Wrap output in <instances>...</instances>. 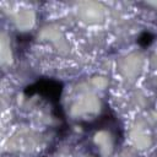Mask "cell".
<instances>
[{
  "mask_svg": "<svg viewBox=\"0 0 157 157\" xmlns=\"http://www.w3.org/2000/svg\"><path fill=\"white\" fill-rule=\"evenodd\" d=\"M61 91H63L61 82L53 78H40L36 81L33 85L25 88V93L27 96L40 94L49 103L53 104L54 109H58V102L60 99Z\"/></svg>",
  "mask_w": 157,
  "mask_h": 157,
  "instance_id": "obj_1",
  "label": "cell"
},
{
  "mask_svg": "<svg viewBox=\"0 0 157 157\" xmlns=\"http://www.w3.org/2000/svg\"><path fill=\"white\" fill-rule=\"evenodd\" d=\"M152 40H153V36H152L150 32H144V33L139 37V39H137L139 44L142 45V47H147V45H150V44L152 43Z\"/></svg>",
  "mask_w": 157,
  "mask_h": 157,
  "instance_id": "obj_2",
  "label": "cell"
}]
</instances>
